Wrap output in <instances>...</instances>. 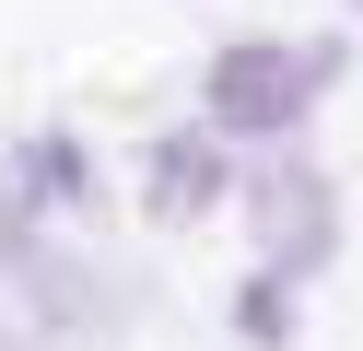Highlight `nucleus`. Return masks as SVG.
Here are the masks:
<instances>
[{
  "mask_svg": "<svg viewBox=\"0 0 363 351\" xmlns=\"http://www.w3.org/2000/svg\"><path fill=\"white\" fill-rule=\"evenodd\" d=\"M328 82H340V35H316V47H223L199 94H211L223 140H281Z\"/></svg>",
  "mask_w": 363,
  "mask_h": 351,
  "instance_id": "nucleus-1",
  "label": "nucleus"
},
{
  "mask_svg": "<svg viewBox=\"0 0 363 351\" xmlns=\"http://www.w3.org/2000/svg\"><path fill=\"white\" fill-rule=\"evenodd\" d=\"M246 234H258V269L269 281H316L340 246V187L316 164H258L246 176Z\"/></svg>",
  "mask_w": 363,
  "mask_h": 351,
  "instance_id": "nucleus-2",
  "label": "nucleus"
},
{
  "mask_svg": "<svg viewBox=\"0 0 363 351\" xmlns=\"http://www.w3.org/2000/svg\"><path fill=\"white\" fill-rule=\"evenodd\" d=\"M223 176H235V164H223V129H176V140H152V223H199V211L223 199Z\"/></svg>",
  "mask_w": 363,
  "mask_h": 351,
  "instance_id": "nucleus-3",
  "label": "nucleus"
},
{
  "mask_svg": "<svg viewBox=\"0 0 363 351\" xmlns=\"http://www.w3.org/2000/svg\"><path fill=\"white\" fill-rule=\"evenodd\" d=\"M12 293H24V304H35L48 328H106V316H118V304H106V281L82 269L71 246H48V234L24 246V269H12Z\"/></svg>",
  "mask_w": 363,
  "mask_h": 351,
  "instance_id": "nucleus-4",
  "label": "nucleus"
},
{
  "mask_svg": "<svg viewBox=\"0 0 363 351\" xmlns=\"http://www.w3.org/2000/svg\"><path fill=\"white\" fill-rule=\"evenodd\" d=\"M0 187H12L24 211H94V164H82V140H71V129H35L24 152L0 164Z\"/></svg>",
  "mask_w": 363,
  "mask_h": 351,
  "instance_id": "nucleus-5",
  "label": "nucleus"
},
{
  "mask_svg": "<svg viewBox=\"0 0 363 351\" xmlns=\"http://www.w3.org/2000/svg\"><path fill=\"white\" fill-rule=\"evenodd\" d=\"M281 293H293V281H269V269H258V293H246V304H235V328H246V340H258V351H269V340H281Z\"/></svg>",
  "mask_w": 363,
  "mask_h": 351,
  "instance_id": "nucleus-6",
  "label": "nucleus"
},
{
  "mask_svg": "<svg viewBox=\"0 0 363 351\" xmlns=\"http://www.w3.org/2000/svg\"><path fill=\"white\" fill-rule=\"evenodd\" d=\"M0 351H24V340H12V328H0Z\"/></svg>",
  "mask_w": 363,
  "mask_h": 351,
  "instance_id": "nucleus-7",
  "label": "nucleus"
},
{
  "mask_svg": "<svg viewBox=\"0 0 363 351\" xmlns=\"http://www.w3.org/2000/svg\"><path fill=\"white\" fill-rule=\"evenodd\" d=\"M352 12H363V0H352Z\"/></svg>",
  "mask_w": 363,
  "mask_h": 351,
  "instance_id": "nucleus-8",
  "label": "nucleus"
}]
</instances>
